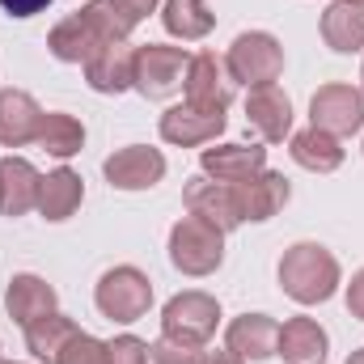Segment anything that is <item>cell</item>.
Here are the masks:
<instances>
[{"instance_id": "836d02e7", "label": "cell", "mask_w": 364, "mask_h": 364, "mask_svg": "<svg viewBox=\"0 0 364 364\" xmlns=\"http://www.w3.org/2000/svg\"><path fill=\"white\" fill-rule=\"evenodd\" d=\"M119 4H123L136 21H144L149 13H157V9H161V0H119Z\"/></svg>"}, {"instance_id": "4fadbf2b", "label": "cell", "mask_w": 364, "mask_h": 364, "mask_svg": "<svg viewBox=\"0 0 364 364\" xmlns=\"http://www.w3.org/2000/svg\"><path fill=\"white\" fill-rule=\"evenodd\" d=\"M246 123L259 132L263 144H279L292 136V97L279 85H259L246 93Z\"/></svg>"}, {"instance_id": "8d00e7d4", "label": "cell", "mask_w": 364, "mask_h": 364, "mask_svg": "<svg viewBox=\"0 0 364 364\" xmlns=\"http://www.w3.org/2000/svg\"><path fill=\"white\" fill-rule=\"evenodd\" d=\"M360 81H364V68H360ZM360 90H364V85H360Z\"/></svg>"}, {"instance_id": "d4e9b609", "label": "cell", "mask_w": 364, "mask_h": 364, "mask_svg": "<svg viewBox=\"0 0 364 364\" xmlns=\"http://www.w3.org/2000/svg\"><path fill=\"white\" fill-rule=\"evenodd\" d=\"M26 331V348H30V356L38 364H60V352L81 335V326L68 318V314H43V318H34L30 326H21Z\"/></svg>"}, {"instance_id": "d590c367", "label": "cell", "mask_w": 364, "mask_h": 364, "mask_svg": "<svg viewBox=\"0 0 364 364\" xmlns=\"http://www.w3.org/2000/svg\"><path fill=\"white\" fill-rule=\"evenodd\" d=\"M343 364H364V348H356V352H352V356H348Z\"/></svg>"}, {"instance_id": "f546056e", "label": "cell", "mask_w": 364, "mask_h": 364, "mask_svg": "<svg viewBox=\"0 0 364 364\" xmlns=\"http://www.w3.org/2000/svg\"><path fill=\"white\" fill-rule=\"evenodd\" d=\"M60 364H106V339L81 331V335L60 352Z\"/></svg>"}, {"instance_id": "cb8c5ba5", "label": "cell", "mask_w": 364, "mask_h": 364, "mask_svg": "<svg viewBox=\"0 0 364 364\" xmlns=\"http://www.w3.org/2000/svg\"><path fill=\"white\" fill-rule=\"evenodd\" d=\"M322 43L339 55L364 51V4L356 0H331L322 13Z\"/></svg>"}, {"instance_id": "9a60e30c", "label": "cell", "mask_w": 364, "mask_h": 364, "mask_svg": "<svg viewBox=\"0 0 364 364\" xmlns=\"http://www.w3.org/2000/svg\"><path fill=\"white\" fill-rule=\"evenodd\" d=\"M85 81L93 93H127L136 85V47L132 43H106L90 64H85Z\"/></svg>"}, {"instance_id": "4316f807", "label": "cell", "mask_w": 364, "mask_h": 364, "mask_svg": "<svg viewBox=\"0 0 364 364\" xmlns=\"http://www.w3.org/2000/svg\"><path fill=\"white\" fill-rule=\"evenodd\" d=\"M161 26L182 43H199L212 34L216 13L208 9V0H161Z\"/></svg>"}, {"instance_id": "ffe728a7", "label": "cell", "mask_w": 364, "mask_h": 364, "mask_svg": "<svg viewBox=\"0 0 364 364\" xmlns=\"http://www.w3.org/2000/svg\"><path fill=\"white\" fill-rule=\"evenodd\" d=\"M288 195H292V186H288V178H284L279 170H263V174H255L250 182H242V186H237L242 220H250V225L272 220L275 212L288 203Z\"/></svg>"}, {"instance_id": "7402d4cb", "label": "cell", "mask_w": 364, "mask_h": 364, "mask_svg": "<svg viewBox=\"0 0 364 364\" xmlns=\"http://www.w3.org/2000/svg\"><path fill=\"white\" fill-rule=\"evenodd\" d=\"M288 153H292V161H296L301 170H309V174H335V170L343 166V157H348V153H343V140L331 136V132H322V127L292 132Z\"/></svg>"}, {"instance_id": "9c48e42d", "label": "cell", "mask_w": 364, "mask_h": 364, "mask_svg": "<svg viewBox=\"0 0 364 364\" xmlns=\"http://www.w3.org/2000/svg\"><path fill=\"white\" fill-rule=\"evenodd\" d=\"M182 93H186V106L225 114L229 102H233V93H237V81L229 77V68H225V60L216 51H199V55H191Z\"/></svg>"}, {"instance_id": "83f0119b", "label": "cell", "mask_w": 364, "mask_h": 364, "mask_svg": "<svg viewBox=\"0 0 364 364\" xmlns=\"http://www.w3.org/2000/svg\"><path fill=\"white\" fill-rule=\"evenodd\" d=\"M85 13L97 21V30L106 34V43H127V38H132V30L140 26V21H136L119 0H90V4H85Z\"/></svg>"}, {"instance_id": "8992f818", "label": "cell", "mask_w": 364, "mask_h": 364, "mask_svg": "<svg viewBox=\"0 0 364 364\" xmlns=\"http://www.w3.org/2000/svg\"><path fill=\"white\" fill-rule=\"evenodd\" d=\"M216 326H220V301L212 292H199V288L170 296L166 309H161V335L182 339V343H199L203 348L216 335Z\"/></svg>"}, {"instance_id": "3957f363", "label": "cell", "mask_w": 364, "mask_h": 364, "mask_svg": "<svg viewBox=\"0 0 364 364\" xmlns=\"http://www.w3.org/2000/svg\"><path fill=\"white\" fill-rule=\"evenodd\" d=\"M225 68H229V77L237 85H250V90L275 85L284 77V47H279V38L267 34V30H246V34H237L229 43Z\"/></svg>"}, {"instance_id": "74e56055", "label": "cell", "mask_w": 364, "mask_h": 364, "mask_svg": "<svg viewBox=\"0 0 364 364\" xmlns=\"http://www.w3.org/2000/svg\"><path fill=\"white\" fill-rule=\"evenodd\" d=\"M0 364H13V360H0Z\"/></svg>"}, {"instance_id": "d6a6232c", "label": "cell", "mask_w": 364, "mask_h": 364, "mask_svg": "<svg viewBox=\"0 0 364 364\" xmlns=\"http://www.w3.org/2000/svg\"><path fill=\"white\" fill-rule=\"evenodd\" d=\"M51 0H0V9L9 13V17H34V13H43Z\"/></svg>"}, {"instance_id": "ac0fdd59", "label": "cell", "mask_w": 364, "mask_h": 364, "mask_svg": "<svg viewBox=\"0 0 364 364\" xmlns=\"http://www.w3.org/2000/svg\"><path fill=\"white\" fill-rule=\"evenodd\" d=\"M43 174L26 157H0V216H26L38 208Z\"/></svg>"}, {"instance_id": "1f68e13d", "label": "cell", "mask_w": 364, "mask_h": 364, "mask_svg": "<svg viewBox=\"0 0 364 364\" xmlns=\"http://www.w3.org/2000/svg\"><path fill=\"white\" fill-rule=\"evenodd\" d=\"M348 314L364 322V267L352 275V284H348Z\"/></svg>"}, {"instance_id": "8fae6325", "label": "cell", "mask_w": 364, "mask_h": 364, "mask_svg": "<svg viewBox=\"0 0 364 364\" xmlns=\"http://www.w3.org/2000/svg\"><path fill=\"white\" fill-rule=\"evenodd\" d=\"M199 170L216 182H229V186H242L255 174L267 170V149L263 144H242V140H229V144H216V149H203L199 153Z\"/></svg>"}, {"instance_id": "2e32d148", "label": "cell", "mask_w": 364, "mask_h": 364, "mask_svg": "<svg viewBox=\"0 0 364 364\" xmlns=\"http://www.w3.org/2000/svg\"><path fill=\"white\" fill-rule=\"evenodd\" d=\"M43 106L34 102V93L26 90H0V144L4 149H21L34 144L38 127H43Z\"/></svg>"}, {"instance_id": "4dcf8cb0", "label": "cell", "mask_w": 364, "mask_h": 364, "mask_svg": "<svg viewBox=\"0 0 364 364\" xmlns=\"http://www.w3.org/2000/svg\"><path fill=\"white\" fill-rule=\"evenodd\" d=\"M106 364H149V343L136 335H119L106 343Z\"/></svg>"}, {"instance_id": "7a4b0ae2", "label": "cell", "mask_w": 364, "mask_h": 364, "mask_svg": "<svg viewBox=\"0 0 364 364\" xmlns=\"http://www.w3.org/2000/svg\"><path fill=\"white\" fill-rule=\"evenodd\" d=\"M93 305H97L102 318H110L119 326H132V322H140L153 309V284H149V275L140 272V267H132V263L110 267L97 279V288H93Z\"/></svg>"}, {"instance_id": "30bf717a", "label": "cell", "mask_w": 364, "mask_h": 364, "mask_svg": "<svg viewBox=\"0 0 364 364\" xmlns=\"http://www.w3.org/2000/svg\"><path fill=\"white\" fill-rule=\"evenodd\" d=\"M102 174L114 191H149V186H157L166 178V157H161V149L127 144V149H114L102 161Z\"/></svg>"}, {"instance_id": "ba28073f", "label": "cell", "mask_w": 364, "mask_h": 364, "mask_svg": "<svg viewBox=\"0 0 364 364\" xmlns=\"http://www.w3.org/2000/svg\"><path fill=\"white\" fill-rule=\"evenodd\" d=\"M309 127H322L331 136H356L364 127V90L331 81L309 97Z\"/></svg>"}, {"instance_id": "5bb4252c", "label": "cell", "mask_w": 364, "mask_h": 364, "mask_svg": "<svg viewBox=\"0 0 364 364\" xmlns=\"http://www.w3.org/2000/svg\"><path fill=\"white\" fill-rule=\"evenodd\" d=\"M161 140L174 144V149H199V144H212L220 132H225V114H212V110H195V106H170L157 123Z\"/></svg>"}, {"instance_id": "e0dca14e", "label": "cell", "mask_w": 364, "mask_h": 364, "mask_svg": "<svg viewBox=\"0 0 364 364\" xmlns=\"http://www.w3.org/2000/svg\"><path fill=\"white\" fill-rule=\"evenodd\" d=\"M279 343V322L272 314H242L225 326V348L242 360H272Z\"/></svg>"}, {"instance_id": "e575fe53", "label": "cell", "mask_w": 364, "mask_h": 364, "mask_svg": "<svg viewBox=\"0 0 364 364\" xmlns=\"http://www.w3.org/2000/svg\"><path fill=\"white\" fill-rule=\"evenodd\" d=\"M203 364H246L237 352H229V348H216V352H208L203 356Z\"/></svg>"}, {"instance_id": "52a82bcc", "label": "cell", "mask_w": 364, "mask_h": 364, "mask_svg": "<svg viewBox=\"0 0 364 364\" xmlns=\"http://www.w3.org/2000/svg\"><path fill=\"white\" fill-rule=\"evenodd\" d=\"M182 203H186V216L212 225L216 233H233V229L246 225V220H242V203H237V186L216 182V178H208V174H199V178L186 182Z\"/></svg>"}, {"instance_id": "603a6c76", "label": "cell", "mask_w": 364, "mask_h": 364, "mask_svg": "<svg viewBox=\"0 0 364 364\" xmlns=\"http://www.w3.org/2000/svg\"><path fill=\"white\" fill-rule=\"evenodd\" d=\"M326 331L314 322V318H288L279 326V343H275V356L284 364H322L326 360Z\"/></svg>"}, {"instance_id": "5b68a950", "label": "cell", "mask_w": 364, "mask_h": 364, "mask_svg": "<svg viewBox=\"0 0 364 364\" xmlns=\"http://www.w3.org/2000/svg\"><path fill=\"white\" fill-rule=\"evenodd\" d=\"M186 68H191L186 47H170V43L136 47V85L132 90L149 102H166L186 85Z\"/></svg>"}, {"instance_id": "7c38bea8", "label": "cell", "mask_w": 364, "mask_h": 364, "mask_svg": "<svg viewBox=\"0 0 364 364\" xmlns=\"http://www.w3.org/2000/svg\"><path fill=\"white\" fill-rule=\"evenodd\" d=\"M102 47H106V34L97 30V21H93L85 9L68 13V17L55 21V30L47 34V51H51L60 64H81V68H85Z\"/></svg>"}, {"instance_id": "277c9868", "label": "cell", "mask_w": 364, "mask_h": 364, "mask_svg": "<svg viewBox=\"0 0 364 364\" xmlns=\"http://www.w3.org/2000/svg\"><path fill=\"white\" fill-rule=\"evenodd\" d=\"M170 263L182 275H191V279L220 272V263H225V233H216L212 225H203L195 216H182L170 229Z\"/></svg>"}, {"instance_id": "6da1fadb", "label": "cell", "mask_w": 364, "mask_h": 364, "mask_svg": "<svg viewBox=\"0 0 364 364\" xmlns=\"http://www.w3.org/2000/svg\"><path fill=\"white\" fill-rule=\"evenodd\" d=\"M339 279H343L339 259L322 242H296L279 259V288L296 305H322V301H331L335 288H339Z\"/></svg>"}, {"instance_id": "d6986e66", "label": "cell", "mask_w": 364, "mask_h": 364, "mask_svg": "<svg viewBox=\"0 0 364 364\" xmlns=\"http://www.w3.org/2000/svg\"><path fill=\"white\" fill-rule=\"evenodd\" d=\"M4 309H9V318H13L17 326H30L34 318L55 314V288H51L43 275L21 272V275H13L9 288H4Z\"/></svg>"}, {"instance_id": "44dd1931", "label": "cell", "mask_w": 364, "mask_h": 364, "mask_svg": "<svg viewBox=\"0 0 364 364\" xmlns=\"http://www.w3.org/2000/svg\"><path fill=\"white\" fill-rule=\"evenodd\" d=\"M85 203V182H81V174L77 170H68V166H60V170H51V174H43V182H38V216L43 220H68L77 208Z\"/></svg>"}, {"instance_id": "f35d334b", "label": "cell", "mask_w": 364, "mask_h": 364, "mask_svg": "<svg viewBox=\"0 0 364 364\" xmlns=\"http://www.w3.org/2000/svg\"><path fill=\"white\" fill-rule=\"evenodd\" d=\"M356 4H364V0H356Z\"/></svg>"}, {"instance_id": "484cf974", "label": "cell", "mask_w": 364, "mask_h": 364, "mask_svg": "<svg viewBox=\"0 0 364 364\" xmlns=\"http://www.w3.org/2000/svg\"><path fill=\"white\" fill-rule=\"evenodd\" d=\"M34 144H38L43 153H51V157L68 161V157H77V153L85 149V123H81L77 114L47 110V114H43V127H38V136H34Z\"/></svg>"}, {"instance_id": "f1b7e54d", "label": "cell", "mask_w": 364, "mask_h": 364, "mask_svg": "<svg viewBox=\"0 0 364 364\" xmlns=\"http://www.w3.org/2000/svg\"><path fill=\"white\" fill-rule=\"evenodd\" d=\"M203 356L208 352L199 343H182V339H170V335L149 343V364H203Z\"/></svg>"}]
</instances>
